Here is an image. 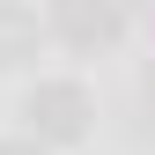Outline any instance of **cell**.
<instances>
[{"label": "cell", "instance_id": "6da1fadb", "mask_svg": "<svg viewBox=\"0 0 155 155\" xmlns=\"http://www.w3.org/2000/svg\"><path fill=\"white\" fill-rule=\"evenodd\" d=\"M22 118H30V140L74 148V140L89 133L96 104H89V89H81V81H37V89L22 96Z\"/></svg>", "mask_w": 155, "mask_h": 155}, {"label": "cell", "instance_id": "3957f363", "mask_svg": "<svg viewBox=\"0 0 155 155\" xmlns=\"http://www.w3.org/2000/svg\"><path fill=\"white\" fill-rule=\"evenodd\" d=\"M37 59V15L22 0H0V67H22Z\"/></svg>", "mask_w": 155, "mask_h": 155}, {"label": "cell", "instance_id": "7a4b0ae2", "mask_svg": "<svg viewBox=\"0 0 155 155\" xmlns=\"http://www.w3.org/2000/svg\"><path fill=\"white\" fill-rule=\"evenodd\" d=\"M52 30L67 37V45H111V37H118V8H111V0H59V8H52Z\"/></svg>", "mask_w": 155, "mask_h": 155}, {"label": "cell", "instance_id": "277c9868", "mask_svg": "<svg viewBox=\"0 0 155 155\" xmlns=\"http://www.w3.org/2000/svg\"><path fill=\"white\" fill-rule=\"evenodd\" d=\"M0 155H45V140H0Z\"/></svg>", "mask_w": 155, "mask_h": 155}]
</instances>
